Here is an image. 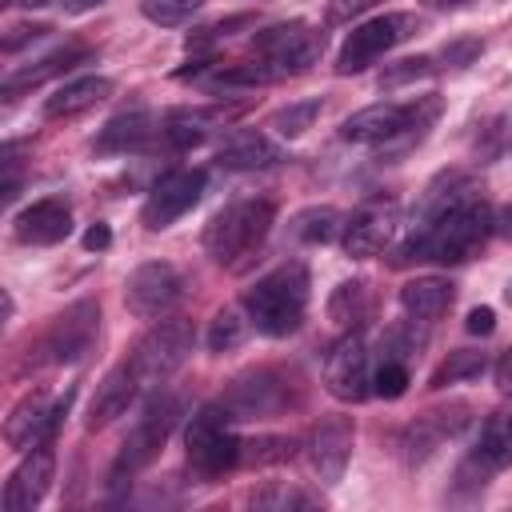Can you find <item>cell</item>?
<instances>
[{"label": "cell", "mask_w": 512, "mask_h": 512, "mask_svg": "<svg viewBox=\"0 0 512 512\" xmlns=\"http://www.w3.org/2000/svg\"><path fill=\"white\" fill-rule=\"evenodd\" d=\"M496 232L492 224V208L484 204V196H468L460 204H452L448 212H440L428 228L408 232V240L396 248L392 264H408V260H436V264H464L472 260L484 240Z\"/></svg>", "instance_id": "6da1fadb"}, {"label": "cell", "mask_w": 512, "mask_h": 512, "mask_svg": "<svg viewBox=\"0 0 512 512\" xmlns=\"http://www.w3.org/2000/svg\"><path fill=\"white\" fill-rule=\"evenodd\" d=\"M308 264L304 260H284L272 272H264L248 292H244V312L260 336H292L308 312Z\"/></svg>", "instance_id": "7a4b0ae2"}, {"label": "cell", "mask_w": 512, "mask_h": 512, "mask_svg": "<svg viewBox=\"0 0 512 512\" xmlns=\"http://www.w3.org/2000/svg\"><path fill=\"white\" fill-rule=\"evenodd\" d=\"M440 116V96H416V100H380L360 112H352L340 124V136L348 144H384V148H408L420 140L432 120Z\"/></svg>", "instance_id": "3957f363"}, {"label": "cell", "mask_w": 512, "mask_h": 512, "mask_svg": "<svg viewBox=\"0 0 512 512\" xmlns=\"http://www.w3.org/2000/svg\"><path fill=\"white\" fill-rule=\"evenodd\" d=\"M272 200H236L220 208L204 228V248L220 268H240L272 232Z\"/></svg>", "instance_id": "277c9868"}, {"label": "cell", "mask_w": 512, "mask_h": 512, "mask_svg": "<svg viewBox=\"0 0 512 512\" xmlns=\"http://www.w3.org/2000/svg\"><path fill=\"white\" fill-rule=\"evenodd\" d=\"M176 416H180L176 396H168V392L156 388V392L148 396V404L140 408L132 432L124 436V444H120V452H116V460H112V468H108V488H112V492L128 488V484L160 456V448H164V440H168Z\"/></svg>", "instance_id": "5b68a950"}, {"label": "cell", "mask_w": 512, "mask_h": 512, "mask_svg": "<svg viewBox=\"0 0 512 512\" xmlns=\"http://www.w3.org/2000/svg\"><path fill=\"white\" fill-rule=\"evenodd\" d=\"M96 332H100V304L96 300H76L60 316H52V324L36 336V344L24 348V360H20L16 372L72 364L96 344Z\"/></svg>", "instance_id": "8992f818"}, {"label": "cell", "mask_w": 512, "mask_h": 512, "mask_svg": "<svg viewBox=\"0 0 512 512\" xmlns=\"http://www.w3.org/2000/svg\"><path fill=\"white\" fill-rule=\"evenodd\" d=\"M184 448H188V464L196 476L216 480L224 472H232L240 464V448L244 440L232 432V416L224 404H208L192 416L188 432H184Z\"/></svg>", "instance_id": "52a82bcc"}, {"label": "cell", "mask_w": 512, "mask_h": 512, "mask_svg": "<svg viewBox=\"0 0 512 512\" xmlns=\"http://www.w3.org/2000/svg\"><path fill=\"white\" fill-rule=\"evenodd\" d=\"M192 344H196L192 320H184V316H168V320H156V324L132 344L128 364L136 368V376H140L144 388H160V384L188 360Z\"/></svg>", "instance_id": "ba28073f"}, {"label": "cell", "mask_w": 512, "mask_h": 512, "mask_svg": "<svg viewBox=\"0 0 512 512\" xmlns=\"http://www.w3.org/2000/svg\"><path fill=\"white\" fill-rule=\"evenodd\" d=\"M252 52L272 72V80L276 76H300L324 56V32L304 24V20H284V24H272V28L256 32Z\"/></svg>", "instance_id": "9c48e42d"}, {"label": "cell", "mask_w": 512, "mask_h": 512, "mask_svg": "<svg viewBox=\"0 0 512 512\" xmlns=\"http://www.w3.org/2000/svg\"><path fill=\"white\" fill-rule=\"evenodd\" d=\"M416 16L412 12H384V16H372L364 24H356L340 52H336V72L340 76H352V72H364L368 64H376L380 56H388L396 44H404L412 32H416Z\"/></svg>", "instance_id": "30bf717a"}, {"label": "cell", "mask_w": 512, "mask_h": 512, "mask_svg": "<svg viewBox=\"0 0 512 512\" xmlns=\"http://www.w3.org/2000/svg\"><path fill=\"white\" fill-rule=\"evenodd\" d=\"M184 296V276L168 260H144L128 272L124 280V304L140 320H160L168 316Z\"/></svg>", "instance_id": "8fae6325"}, {"label": "cell", "mask_w": 512, "mask_h": 512, "mask_svg": "<svg viewBox=\"0 0 512 512\" xmlns=\"http://www.w3.org/2000/svg\"><path fill=\"white\" fill-rule=\"evenodd\" d=\"M72 396H76V388H68L64 396H44V392L20 396L16 408H12L8 420H4V440H8V448L28 452V448H40V444H52L60 420L68 416Z\"/></svg>", "instance_id": "7c38bea8"}, {"label": "cell", "mask_w": 512, "mask_h": 512, "mask_svg": "<svg viewBox=\"0 0 512 512\" xmlns=\"http://www.w3.org/2000/svg\"><path fill=\"white\" fill-rule=\"evenodd\" d=\"M200 196H204V172L200 168H172L152 184V192L140 208V224L148 232H160V228L176 224L180 216H188L200 204Z\"/></svg>", "instance_id": "4fadbf2b"}, {"label": "cell", "mask_w": 512, "mask_h": 512, "mask_svg": "<svg viewBox=\"0 0 512 512\" xmlns=\"http://www.w3.org/2000/svg\"><path fill=\"white\" fill-rule=\"evenodd\" d=\"M512 464V412H492L480 428V440L472 444V452L460 460L456 468V484L460 488H484L496 472H504Z\"/></svg>", "instance_id": "5bb4252c"}, {"label": "cell", "mask_w": 512, "mask_h": 512, "mask_svg": "<svg viewBox=\"0 0 512 512\" xmlns=\"http://www.w3.org/2000/svg\"><path fill=\"white\" fill-rule=\"evenodd\" d=\"M324 388L344 404H360L372 392V364H368V344L360 340V332H344L328 348V356H324Z\"/></svg>", "instance_id": "9a60e30c"}, {"label": "cell", "mask_w": 512, "mask_h": 512, "mask_svg": "<svg viewBox=\"0 0 512 512\" xmlns=\"http://www.w3.org/2000/svg\"><path fill=\"white\" fill-rule=\"evenodd\" d=\"M472 420V408L464 400H448L440 408H428L420 412L404 432H400V456L408 464H424L444 440H452L456 432H464Z\"/></svg>", "instance_id": "2e32d148"}, {"label": "cell", "mask_w": 512, "mask_h": 512, "mask_svg": "<svg viewBox=\"0 0 512 512\" xmlns=\"http://www.w3.org/2000/svg\"><path fill=\"white\" fill-rule=\"evenodd\" d=\"M396 228H400V204H396L392 196H376V200L360 204V208L344 220L340 240H344V252H348V256L368 260V256H376V252L388 248V240L396 236Z\"/></svg>", "instance_id": "e0dca14e"}, {"label": "cell", "mask_w": 512, "mask_h": 512, "mask_svg": "<svg viewBox=\"0 0 512 512\" xmlns=\"http://www.w3.org/2000/svg\"><path fill=\"white\" fill-rule=\"evenodd\" d=\"M288 380L276 376L272 368H256L240 380H232V388L224 392V408L232 420H268V416H280L288 408Z\"/></svg>", "instance_id": "ac0fdd59"}, {"label": "cell", "mask_w": 512, "mask_h": 512, "mask_svg": "<svg viewBox=\"0 0 512 512\" xmlns=\"http://www.w3.org/2000/svg\"><path fill=\"white\" fill-rule=\"evenodd\" d=\"M356 428L348 416H320V424L308 436V468L320 484H336L348 468Z\"/></svg>", "instance_id": "d6986e66"}, {"label": "cell", "mask_w": 512, "mask_h": 512, "mask_svg": "<svg viewBox=\"0 0 512 512\" xmlns=\"http://www.w3.org/2000/svg\"><path fill=\"white\" fill-rule=\"evenodd\" d=\"M52 476H56V452L48 444L28 448L24 460L12 468L8 484H4V508L8 512H32L48 496Z\"/></svg>", "instance_id": "ffe728a7"}, {"label": "cell", "mask_w": 512, "mask_h": 512, "mask_svg": "<svg viewBox=\"0 0 512 512\" xmlns=\"http://www.w3.org/2000/svg\"><path fill=\"white\" fill-rule=\"evenodd\" d=\"M140 376H136V368L128 364V360H120L100 384H96V396H92V404H88V412H84V428L88 432H100V428H108L112 420H120L128 408H132V400L140 396Z\"/></svg>", "instance_id": "44dd1931"}, {"label": "cell", "mask_w": 512, "mask_h": 512, "mask_svg": "<svg viewBox=\"0 0 512 512\" xmlns=\"http://www.w3.org/2000/svg\"><path fill=\"white\" fill-rule=\"evenodd\" d=\"M12 232L20 244H60L72 232V208L64 196H44L32 200L24 212H16Z\"/></svg>", "instance_id": "7402d4cb"}, {"label": "cell", "mask_w": 512, "mask_h": 512, "mask_svg": "<svg viewBox=\"0 0 512 512\" xmlns=\"http://www.w3.org/2000/svg\"><path fill=\"white\" fill-rule=\"evenodd\" d=\"M284 152L280 144H272L264 132L256 128H236L224 136V144L216 148V164L228 168V172H256V168H272L280 164Z\"/></svg>", "instance_id": "603a6c76"}, {"label": "cell", "mask_w": 512, "mask_h": 512, "mask_svg": "<svg viewBox=\"0 0 512 512\" xmlns=\"http://www.w3.org/2000/svg\"><path fill=\"white\" fill-rule=\"evenodd\" d=\"M468 196H480V184H476L468 172H460V168L440 172V176L420 192V200H416V208H412V228H408V232L428 228L440 212H448L452 204H460V200H468Z\"/></svg>", "instance_id": "cb8c5ba5"}, {"label": "cell", "mask_w": 512, "mask_h": 512, "mask_svg": "<svg viewBox=\"0 0 512 512\" xmlns=\"http://www.w3.org/2000/svg\"><path fill=\"white\" fill-rule=\"evenodd\" d=\"M232 116H240V104L236 108H224V104H216V108H172L164 116V136H168L172 148H196L216 128H224Z\"/></svg>", "instance_id": "d4e9b609"}, {"label": "cell", "mask_w": 512, "mask_h": 512, "mask_svg": "<svg viewBox=\"0 0 512 512\" xmlns=\"http://www.w3.org/2000/svg\"><path fill=\"white\" fill-rule=\"evenodd\" d=\"M108 96H112L108 76H76V80H64L52 96H44V116L48 120H72V116L96 108Z\"/></svg>", "instance_id": "484cf974"}, {"label": "cell", "mask_w": 512, "mask_h": 512, "mask_svg": "<svg viewBox=\"0 0 512 512\" xmlns=\"http://www.w3.org/2000/svg\"><path fill=\"white\" fill-rule=\"evenodd\" d=\"M456 300V288L448 276H416L400 288V308L408 320H420V324H432L440 320Z\"/></svg>", "instance_id": "4316f807"}, {"label": "cell", "mask_w": 512, "mask_h": 512, "mask_svg": "<svg viewBox=\"0 0 512 512\" xmlns=\"http://www.w3.org/2000/svg\"><path fill=\"white\" fill-rule=\"evenodd\" d=\"M92 52L84 48V44H64V48H56V52H48V56H40L36 64H28V68H12L8 76H4V100H16L24 88H36V84H44V80H52V76H60V72H72L80 60H88Z\"/></svg>", "instance_id": "83f0119b"}, {"label": "cell", "mask_w": 512, "mask_h": 512, "mask_svg": "<svg viewBox=\"0 0 512 512\" xmlns=\"http://www.w3.org/2000/svg\"><path fill=\"white\" fill-rule=\"evenodd\" d=\"M148 136H152V116H148V108L136 104V108L116 112V116L100 128V136H96V152H112V156H120V152L140 148Z\"/></svg>", "instance_id": "f1b7e54d"}, {"label": "cell", "mask_w": 512, "mask_h": 512, "mask_svg": "<svg viewBox=\"0 0 512 512\" xmlns=\"http://www.w3.org/2000/svg\"><path fill=\"white\" fill-rule=\"evenodd\" d=\"M372 316V288L368 280H344L328 296V320L344 332H356Z\"/></svg>", "instance_id": "f546056e"}, {"label": "cell", "mask_w": 512, "mask_h": 512, "mask_svg": "<svg viewBox=\"0 0 512 512\" xmlns=\"http://www.w3.org/2000/svg\"><path fill=\"white\" fill-rule=\"evenodd\" d=\"M344 232V216L332 208V204H316V208H304L296 220H292V236L304 240V244H328Z\"/></svg>", "instance_id": "4dcf8cb0"}, {"label": "cell", "mask_w": 512, "mask_h": 512, "mask_svg": "<svg viewBox=\"0 0 512 512\" xmlns=\"http://www.w3.org/2000/svg\"><path fill=\"white\" fill-rule=\"evenodd\" d=\"M248 328H252L248 312H240V308L224 304V308H216V312H212V320H208V348H212V352H232V348H240V344H244Z\"/></svg>", "instance_id": "1f68e13d"}, {"label": "cell", "mask_w": 512, "mask_h": 512, "mask_svg": "<svg viewBox=\"0 0 512 512\" xmlns=\"http://www.w3.org/2000/svg\"><path fill=\"white\" fill-rule=\"evenodd\" d=\"M316 116H320V100H316V96H312V100H292V104H284L280 112H272L268 128H272L276 136H284V140H300V136L316 124Z\"/></svg>", "instance_id": "d6a6232c"}, {"label": "cell", "mask_w": 512, "mask_h": 512, "mask_svg": "<svg viewBox=\"0 0 512 512\" xmlns=\"http://www.w3.org/2000/svg\"><path fill=\"white\" fill-rule=\"evenodd\" d=\"M484 368H488V356H484V352H472V348H456V352H448V360H444V364L432 372L428 388H444V384L476 380Z\"/></svg>", "instance_id": "836d02e7"}, {"label": "cell", "mask_w": 512, "mask_h": 512, "mask_svg": "<svg viewBox=\"0 0 512 512\" xmlns=\"http://www.w3.org/2000/svg\"><path fill=\"white\" fill-rule=\"evenodd\" d=\"M296 440L292 436H256V440H244L240 448V464H252V468H268V464H284L296 456Z\"/></svg>", "instance_id": "e575fe53"}, {"label": "cell", "mask_w": 512, "mask_h": 512, "mask_svg": "<svg viewBox=\"0 0 512 512\" xmlns=\"http://www.w3.org/2000/svg\"><path fill=\"white\" fill-rule=\"evenodd\" d=\"M272 80V72L260 64V60H248V64H228V68H220L212 80H208V88L212 92H228V88H256V84H268Z\"/></svg>", "instance_id": "d590c367"}, {"label": "cell", "mask_w": 512, "mask_h": 512, "mask_svg": "<svg viewBox=\"0 0 512 512\" xmlns=\"http://www.w3.org/2000/svg\"><path fill=\"white\" fill-rule=\"evenodd\" d=\"M200 8H204V0H140L144 20H152L160 28H176V24L192 20Z\"/></svg>", "instance_id": "8d00e7d4"}, {"label": "cell", "mask_w": 512, "mask_h": 512, "mask_svg": "<svg viewBox=\"0 0 512 512\" xmlns=\"http://www.w3.org/2000/svg\"><path fill=\"white\" fill-rule=\"evenodd\" d=\"M248 504L284 512V508H312V504H316V496H312V492H304V488H296V484H268V488L252 492V496H248Z\"/></svg>", "instance_id": "74e56055"}, {"label": "cell", "mask_w": 512, "mask_h": 512, "mask_svg": "<svg viewBox=\"0 0 512 512\" xmlns=\"http://www.w3.org/2000/svg\"><path fill=\"white\" fill-rule=\"evenodd\" d=\"M372 392L384 396V400H400L408 392V360L384 356V364L372 372Z\"/></svg>", "instance_id": "f35d334b"}, {"label": "cell", "mask_w": 512, "mask_h": 512, "mask_svg": "<svg viewBox=\"0 0 512 512\" xmlns=\"http://www.w3.org/2000/svg\"><path fill=\"white\" fill-rule=\"evenodd\" d=\"M424 76H432V56H412V60H400V64L384 68L380 88H400V84H408V80H424Z\"/></svg>", "instance_id": "ab89813d"}, {"label": "cell", "mask_w": 512, "mask_h": 512, "mask_svg": "<svg viewBox=\"0 0 512 512\" xmlns=\"http://www.w3.org/2000/svg\"><path fill=\"white\" fill-rule=\"evenodd\" d=\"M48 32H52L48 24H12V28L4 32L0 48H4V56H12L20 44H32V40H40V36H48Z\"/></svg>", "instance_id": "60d3db41"}, {"label": "cell", "mask_w": 512, "mask_h": 512, "mask_svg": "<svg viewBox=\"0 0 512 512\" xmlns=\"http://www.w3.org/2000/svg\"><path fill=\"white\" fill-rule=\"evenodd\" d=\"M380 0H332L328 4V24H348L356 16H364L368 8H376Z\"/></svg>", "instance_id": "b9f144b4"}, {"label": "cell", "mask_w": 512, "mask_h": 512, "mask_svg": "<svg viewBox=\"0 0 512 512\" xmlns=\"http://www.w3.org/2000/svg\"><path fill=\"white\" fill-rule=\"evenodd\" d=\"M476 52H480V40H456V44L444 48V60L456 64V68H464V64H472Z\"/></svg>", "instance_id": "7bdbcfd3"}, {"label": "cell", "mask_w": 512, "mask_h": 512, "mask_svg": "<svg viewBox=\"0 0 512 512\" xmlns=\"http://www.w3.org/2000/svg\"><path fill=\"white\" fill-rule=\"evenodd\" d=\"M492 376H496V388H500V396H512V348H504V352H500V360H496Z\"/></svg>", "instance_id": "ee69618b"}, {"label": "cell", "mask_w": 512, "mask_h": 512, "mask_svg": "<svg viewBox=\"0 0 512 512\" xmlns=\"http://www.w3.org/2000/svg\"><path fill=\"white\" fill-rule=\"evenodd\" d=\"M492 328H496V312L492 308H472L468 312V332L472 336H488Z\"/></svg>", "instance_id": "f6af8a7d"}, {"label": "cell", "mask_w": 512, "mask_h": 512, "mask_svg": "<svg viewBox=\"0 0 512 512\" xmlns=\"http://www.w3.org/2000/svg\"><path fill=\"white\" fill-rule=\"evenodd\" d=\"M112 244V232H108V224H92L88 232H84V248H92V252H104Z\"/></svg>", "instance_id": "bcb514c9"}, {"label": "cell", "mask_w": 512, "mask_h": 512, "mask_svg": "<svg viewBox=\"0 0 512 512\" xmlns=\"http://www.w3.org/2000/svg\"><path fill=\"white\" fill-rule=\"evenodd\" d=\"M492 224H496V232H500V236L512 244V204H504V208L492 216Z\"/></svg>", "instance_id": "7dc6e473"}, {"label": "cell", "mask_w": 512, "mask_h": 512, "mask_svg": "<svg viewBox=\"0 0 512 512\" xmlns=\"http://www.w3.org/2000/svg\"><path fill=\"white\" fill-rule=\"evenodd\" d=\"M4 4H20V8H52V4H68V0H4Z\"/></svg>", "instance_id": "c3c4849f"}, {"label": "cell", "mask_w": 512, "mask_h": 512, "mask_svg": "<svg viewBox=\"0 0 512 512\" xmlns=\"http://www.w3.org/2000/svg\"><path fill=\"white\" fill-rule=\"evenodd\" d=\"M428 8H456V4H464V0H424Z\"/></svg>", "instance_id": "681fc988"}, {"label": "cell", "mask_w": 512, "mask_h": 512, "mask_svg": "<svg viewBox=\"0 0 512 512\" xmlns=\"http://www.w3.org/2000/svg\"><path fill=\"white\" fill-rule=\"evenodd\" d=\"M504 296H508V304H512V280H508V288H504Z\"/></svg>", "instance_id": "f907efd6"}]
</instances>
